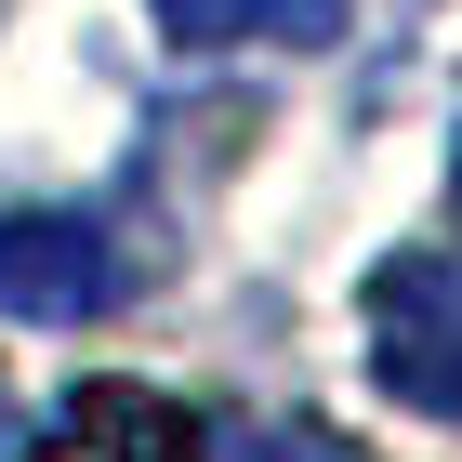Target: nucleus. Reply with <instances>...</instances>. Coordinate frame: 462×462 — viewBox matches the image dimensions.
<instances>
[{"mask_svg":"<svg viewBox=\"0 0 462 462\" xmlns=\"http://www.w3.org/2000/svg\"><path fill=\"white\" fill-rule=\"evenodd\" d=\"M370 383L462 423V251H383L370 264Z\"/></svg>","mask_w":462,"mask_h":462,"instance_id":"f257e3e1","label":"nucleus"},{"mask_svg":"<svg viewBox=\"0 0 462 462\" xmlns=\"http://www.w3.org/2000/svg\"><path fill=\"white\" fill-rule=\"evenodd\" d=\"M119 304V238L93 212H0V318L79 330Z\"/></svg>","mask_w":462,"mask_h":462,"instance_id":"f03ea898","label":"nucleus"},{"mask_svg":"<svg viewBox=\"0 0 462 462\" xmlns=\"http://www.w3.org/2000/svg\"><path fill=\"white\" fill-rule=\"evenodd\" d=\"M27 462H212V436H199V410L159 396V383H79Z\"/></svg>","mask_w":462,"mask_h":462,"instance_id":"7ed1b4c3","label":"nucleus"},{"mask_svg":"<svg viewBox=\"0 0 462 462\" xmlns=\"http://www.w3.org/2000/svg\"><path fill=\"white\" fill-rule=\"evenodd\" d=\"M145 14H159L172 40L212 53V40H330L356 0H145Z\"/></svg>","mask_w":462,"mask_h":462,"instance_id":"20e7f679","label":"nucleus"}]
</instances>
